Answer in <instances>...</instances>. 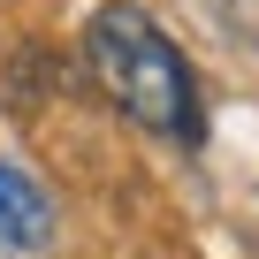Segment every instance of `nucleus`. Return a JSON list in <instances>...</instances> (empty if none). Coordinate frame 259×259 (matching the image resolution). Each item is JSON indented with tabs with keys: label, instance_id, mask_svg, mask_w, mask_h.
Masks as SVG:
<instances>
[{
	"label": "nucleus",
	"instance_id": "obj_1",
	"mask_svg": "<svg viewBox=\"0 0 259 259\" xmlns=\"http://www.w3.org/2000/svg\"><path fill=\"white\" fill-rule=\"evenodd\" d=\"M84 61L99 76V92L153 138H176V145H198L206 138V99H198V76L191 61L176 54V38L138 8V0H107L84 23Z\"/></svg>",
	"mask_w": 259,
	"mask_h": 259
},
{
	"label": "nucleus",
	"instance_id": "obj_2",
	"mask_svg": "<svg viewBox=\"0 0 259 259\" xmlns=\"http://www.w3.org/2000/svg\"><path fill=\"white\" fill-rule=\"evenodd\" d=\"M54 236V198L38 191V176H23L16 160H0V259L38 251Z\"/></svg>",
	"mask_w": 259,
	"mask_h": 259
}]
</instances>
